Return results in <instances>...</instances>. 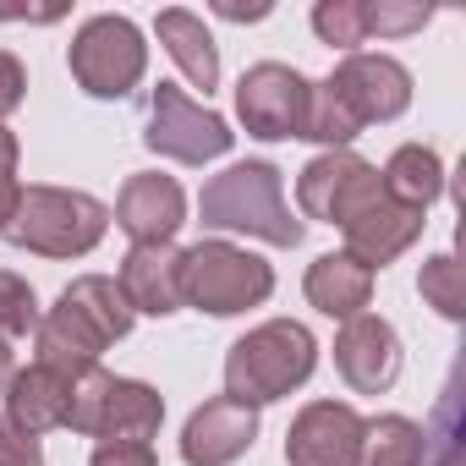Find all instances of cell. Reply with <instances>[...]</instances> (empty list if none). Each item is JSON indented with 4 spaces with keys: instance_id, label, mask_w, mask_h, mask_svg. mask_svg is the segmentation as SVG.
Returning <instances> with one entry per match:
<instances>
[{
    "instance_id": "obj_2",
    "label": "cell",
    "mask_w": 466,
    "mask_h": 466,
    "mask_svg": "<svg viewBox=\"0 0 466 466\" xmlns=\"http://www.w3.org/2000/svg\"><path fill=\"white\" fill-rule=\"evenodd\" d=\"M198 214L208 230H242V237H258L269 248H302L308 237V225L286 203V176L269 159H242L208 176L198 192Z\"/></svg>"
},
{
    "instance_id": "obj_25",
    "label": "cell",
    "mask_w": 466,
    "mask_h": 466,
    "mask_svg": "<svg viewBox=\"0 0 466 466\" xmlns=\"http://www.w3.org/2000/svg\"><path fill=\"white\" fill-rule=\"evenodd\" d=\"M313 34L329 50L357 56V45H368V17H362V0H319L313 6Z\"/></svg>"
},
{
    "instance_id": "obj_10",
    "label": "cell",
    "mask_w": 466,
    "mask_h": 466,
    "mask_svg": "<svg viewBox=\"0 0 466 466\" xmlns=\"http://www.w3.org/2000/svg\"><path fill=\"white\" fill-rule=\"evenodd\" d=\"M422 214L417 208H406V203H395L390 192H384V181L340 219V237H346V253L357 258V264H368V269H384V264H395L400 253H411L417 242H422Z\"/></svg>"
},
{
    "instance_id": "obj_1",
    "label": "cell",
    "mask_w": 466,
    "mask_h": 466,
    "mask_svg": "<svg viewBox=\"0 0 466 466\" xmlns=\"http://www.w3.org/2000/svg\"><path fill=\"white\" fill-rule=\"evenodd\" d=\"M132 302L127 291L116 286V275H77L50 313H39V329H34V346H39V362L56 368V373H88L99 368V351L127 340L132 335Z\"/></svg>"
},
{
    "instance_id": "obj_12",
    "label": "cell",
    "mask_w": 466,
    "mask_h": 466,
    "mask_svg": "<svg viewBox=\"0 0 466 466\" xmlns=\"http://www.w3.org/2000/svg\"><path fill=\"white\" fill-rule=\"evenodd\" d=\"M368 417L346 400H313L286 428V466H357Z\"/></svg>"
},
{
    "instance_id": "obj_22",
    "label": "cell",
    "mask_w": 466,
    "mask_h": 466,
    "mask_svg": "<svg viewBox=\"0 0 466 466\" xmlns=\"http://www.w3.org/2000/svg\"><path fill=\"white\" fill-rule=\"evenodd\" d=\"M357 466H428V428H417L400 411L373 417L368 433H362V461Z\"/></svg>"
},
{
    "instance_id": "obj_16",
    "label": "cell",
    "mask_w": 466,
    "mask_h": 466,
    "mask_svg": "<svg viewBox=\"0 0 466 466\" xmlns=\"http://www.w3.org/2000/svg\"><path fill=\"white\" fill-rule=\"evenodd\" d=\"M253 439H258V411L230 400V395H214L187 417L181 461L187 466H230V461H242L253 450Z\"/></svg>"
},
{
    "instance_id": "obj_5",
    "label": "cell",
    "mask_w": 466,
    "mask_h": 466,
    "mask_svg": "<svg viewBox=\"0 0 466 466\" xmlns=\"http://www.w3.org/2000/svg\"><path fill=\"white\" fill-rule=\"evenodd\" d=\"M275 297V269L237 242H198L181 253V308L208 319H237Z\"/></svg>"
},
{
    "instance_id": "obj_26",
    "label": "cell",
    "mask_w": 466,
    "mask_h": 466,
    "mask_svg": "<svg viewBox=\"0 0 466 466\" xmlns=\"http://www.w3.org/2000/svg\"><path fill=\"white\" fill-rule=\"evenodd\" d=\"M39 329V297L23 275L0 269V340H17V335H34Z\"/></svg>"
},
{
    "instance_id": "obj_27",
    "label": "cell",
    "mask_w": 466,
    "mask_h": 466,
    "mask_svg": "<svg viewBox=\"0 0 466 466\" xmlns=\"http://www.w3.org/2000/svg\"><path fill=\"white\" fill-rule=\"evenodd\" d=\"M362 17H368V39H400V34H422L433 23L428 6H406V0H362Z\"/></svg>"
},
{
    "instance_id": "obj_30",
    "label": "cell",
    "mask_w": 466,
    "mask_h": 466,
    "mask_svg": "<svg viewBox=\"0 0 466 466\" xmlns=\"http://www.w3.org/2000/svg\"><path fill=\"white\" fill-rule=\"evenodd\" d=\"M23 94H28V72H23V61H17L12 50H0V127H6V116L23 105Z\"/></svg>"
},
{
    "instance_id": "obj_17",
    "label": "cell",
    "mask_w": 466,
    "mask_h": 466,
    "mask_svg": "<svg viewBox=\"0 0 466 466\" xmlns=\"http://www.w3.org/2000/svg\"><path fill=\"white\" fill-rule=\"evenodd\" d=\"M116 286L127 291L132 313H148V319L181 313V248H170V242H159V248H132V253L121 258Z\"/></svg>"
},
{
    "instance_id": "obj_11",
    "label": "cell",
    "mask_w": 466,
    "mask_h": 466,
    "mask_svg": "<svg viewBox=\"0 0 466 466\" xmlns=\"http://www.w3.org/2000/svg\"><path fill=\"white\" fill-rule=\"evenodd\" d=\"M329 94L346 105V116L357 127H379V121H395L406 116L411 105V72L395 61V56H346L329 77Z\"/></svg>"
},
{
    "instance_id": "obj_21",
    "label": "cell",
    "mask_w": 466,
    "mask_h": 466,
    "mask_svg": "<svg viewBox=\"0 0 466 466\" xmlns=\"http://www.w3.org/2000/svg\"><path fill=\"white\" fill-rule=\"evenodd\" d=\"M379 181H384V192H390L395 203L428 214V203L444 192V159H439L428 143H406V148H395V154L384 159Z\"/></svg>"
},
{
    "instance_id": "obj_15",
    "label": "cell",
    "mask_w": 466,
    "mask_h": 466,
    "mask_svg": "<svg viewBox=\"0 0 466 466\" xmlns=\"http://www.w3.org/2000/svg\"><path fill=\"white\" fill-rule=\"evenodd\" d=\"M110 219L132 237V248H159V242H170L176 230L187 225V192H181L176 176L137 170V176H127Z\"/></svg>"
},
{
    "instance_id": "obj_9",
    "label": "cell",
    "mask_w": 466,
    "mask_h": 466,
    "mask_svg": "<svg viewBox=\"0 0 466 466\" xmlns=\"http://www.w3.org/2000/svg\"><path fill=\"white\" fill-rule=\"evenodd\" d=\"M302 110H308V77L286 61H258L242 72L237 83V116L253 137L280 143L302 132Z\"/></svg>"
},
{
    "instance_id": "obj_8",
    "label": "cell",
    "mask_w": 466,
    "mask_h": 466,
    "mask_svg": "<svg viewBox=\"0 0 466 466\" xmlns=\"http://www.w3.org/2000/svg\"><path fill=\"white\" fill-rule=\"evenodd\" d=\"M143 143L165 159L181 165H208L219 154H230L237 132H230L208 105H198L192 94H181L176 83H159L148 94V121H143Z\"/></svg>"
},
{
    "instance_id": "obj_31",
    "label": "cell",
    "mask_w": 466,
    "mask_h": 466,
    "mask_svg": "<svg viewBox=\"0 0 466 466\" xmlns=\"http://www.w3.org/2000/svg\"><path fill=\"white\" fill-rule=\"evenodd\" d=\"M88 466H159L154 444H121V439H99Z\"/></svg>"
},
{
    "instance_id": "obj_18",
    "label": "cell",
    "mask_w": 466,
    "mask_h": 466,
    "mask_svg": "<svg viewBox=\"0 0 466 466\" xmlns=\"http://www.w3.org/2000/svg\"><path fill=\"white\" fill-rule=\"evenodd\" d=\"M66 406H72V373H56L45 362L17 368L6 384V422H17L34 439L50 428H66Z\"/></svg>"
},
{
    "instance_id": "obj_32",
    "label": "cell",
    "mask_w": 466,
    "mask_h": 466,
    "mask_svg": "<svg viewBox=\"0 0 466 466\" xmlns=\"http://www.w3.org/2000/svg\"><path fill=\"white\" fill-rule=\"evenodd\" d=\"M214 12H219V17H230V23H264V17H269L264 0H258V6H237V0H219Z\"/></svg>"
},
{
    "instance_id": "obj_19",
    "label": "cell",
    "mask_w": 466,
    "mask_h": 466,
    "mask_svg": "<svg viewBox=\"0 0 466 466\" xmlns=\"http://www.w3.org/2000/svg\"><path fill=\"white\" fill-rule=\"evenodd\" d=\"M302 291H308V302H313L324 319H340V324H346V319L368 313V302H373V269L357 264L351 253H324V258L308 269Z\"/></svg>"
},
{
    "instance_id": "obj_14",
    "label": "cell",
    "mask_w": 466,
    "mask_h": 466,
    "mask_svg": "<svg viewBox=\"0 0 466 466\" xmlns=\"http://www.w3.org/2000/svg\"><path fill=\"white\" fill-rule=\"evenodd\" d=\"M400 362H406V357H400V335H395L390 319L357 313V319L340 324V335H335V373H340L357 395H384V390H395Z\"/></svg>"
},
{
    "instance_id": "obj_4",
    "label": "cell",
    "mask_w": 466,
    "mask_h": 466,
    "mask_svg": "<svg viewBox=\"0 0 466 466\" xmlns=\"http://www.w3.org/2000/svg\"><path fill=\"white\" fill-rule=\"evenodd\" d=\"M110 230V208L88 192L72 187H23L12 219L0 225L17 253H39V258H88Z\"/></svg>"
},
{
    "instance_id": "obj_20",
    "label": "cell",
    "mask_w": 466,
    "mask_h": 466,
    "mask_svg": "<svg viewBox=\"0 0 466 466\" xmlns=\"http://www.w3.org/2000/svg\"><path fill=\"white\" fill-rule=\"evenodd\" d=\"M154 34H159L165 56L181 66V77H187L192 88H203V99H208V94L219 88V45H214V34L203 28V17H192V12H181V6H165L159 23H154Z\"/></svg>"
},
{
    "instance_id": "obj_13",
    "label": "cell",
    "mask_w": 466,
    "mask_h": 466,
    "mask_svg": "<svg viewBox=\"0 0 466 466\" xmlns=\"http://www.w3.org/2000/svg\"><path fill=\"white\" fill-rule=\"evenodd\" d=\"M373 187H379V165H368V159L351 154V148H324L319 159L302 165V176H297V203H302L308 219L340 225Z\"/></svg>"
},
{
    "instance_id": "obj_33",
    "label": "cell",
    "mask_w": 466,
    "mask_h": 466,
    "mask_svg": "<svg viewBox=\"0 0 466 466\" xmlns=\"http://www.w3.org/2000/svg\"><path fill=\"white\" fill-rule=\"evenodd\" d=\"M12 373H17V357H12V340H0V390L12 384Z\"/></svg>"
},
{
    "instance_id": "obj_6",
    "label": "cell",
    "mask_w": 466,
    "mask_h": 466,
    "mask_svg": "<svg viewBox=\"0 0 466 466\" xmlns=\"http://www.w3.org/2000/svg\"><path fill=\"white\" fill-rule=\"evenodd\" d=\"M165 422V395L143 379H116L105 368H88L72 379L66 428L83 439H121V444H154Z\"/></svg>"
},
{
    "instance_id": "obj_3",
    "label": "cell",
    "mask_w": 466,
    "mask_h": 466,
    "mask_svg": "<svg viewBox=\"0 0 466 466\" xmlns=\"http://www.w3.org/2000/svg\"><path fill=\"white\" fill-rule=\"evenodd\" d=\"M319 368V340L297 319H269L225 351V395L242 406H269L302 390Z\"/></svg>"
},
{
    "instance_id": "obj_24",
    "label": "cell",
    "mask_w": 466,
    "mask_h": 466,
    "mask_svg": "<svg viewBox=\"0 0 466 466\" xmlns=\"http://www.w3.org/2000/svg\"><path fill=\"white\" fill-rule=\"evenodd\" d=\"M417 291H422V302H428L439 319H461V313H466V269H461V258H455V253L428 258L422 275H417Z\"/></svg>"
},
{
    "instance_id": "obj_7",
    "label": "cell",
    "mask_w": 466,
    "mask_h": 466,
    "mask_svg": "<svg viewBox=\"0 0 466 466\" xmlns=\"http://www.w3.org/2000/svg\"><path fill=\"white\" fill-rule=\"evenodd\" d=\"M66 66H72V83L88 94V99H127L143 72H148V45H143V28L132 17H88L66 50Z\"/></svg>"
},
{
    "instance_id": "obj_23",
    "label": "cell",
    "mask_w": 466,
    "mask_h": 466,
    "mask_svg": "<svg viewBox=\"0 0 466 466\" xmlns=\"http://www.w3.org/2000/svg\"><path fill=\"white\" fill-rule=\"evenodd\" d=\"M362 127L346 116V105L329 94V83H308V110H302V132L308 143H324V148H346Z\"/></svg>"
},
{
    "instance_id": "obj_28",
    "label": "cell",
    "mask_w": 466,
    "mask_h": 466,
    "mask_svg": "<svg viewBox=\"0 0 466 466\" xmlns=\"http://www.w3.org/2000/svg\"><path fill=\"white\" fill-rule=\"evenodd\" d=\"M17 132H6L0 127V225L12 219V208H17V198H23V181H17Z\"/></svg>"
},
{
    "instance_id": "obj_29",
    "label": "cell",
    "mask_w": 466,
    "mask_h": 466,
    "mask_svg": "<svg viewBox=\"0 0 466 466\" xmlns=\"http://www.w3.org/2000/svg\"><path fill=\"white\" fill-rule=\"evenodd\" d=\"M0 466H45V450L34 433H23L17 422L0 417Z\"/></svg>"
}]
</instances>
